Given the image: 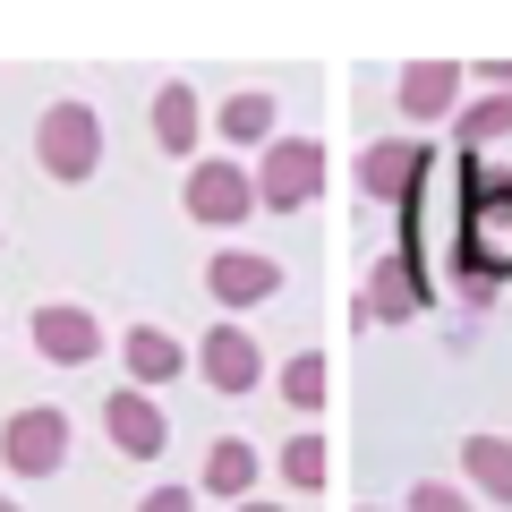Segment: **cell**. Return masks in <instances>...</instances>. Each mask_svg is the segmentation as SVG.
<instances>
[{
	"mask_svg": "<svg viewBox=\"0 0 512 512\" xmlns=\"http://www.w3.org/2000/svg\"><path fill=\"white\" fill-rule=\"evenodd\" d=\"M282 393H291L299 410H316V402H325V367H316V359H291V376H282Z\"/></svg>",
	"mask_w": 512,
	"mask_h": 512,
	"instance_id": "obj_17",
	"label": "cell"
},
{
	"mask_svg": "<svg viewBox=\"0 0 512 512\" xmlns=\"http://www.w3.org/2000/svg\"><path fill=\"white\" fill-rule=\"evenodd\" d=\"M282 470H291V487H316V478H325V453H316V436H299L291 453H282Z\"/></svg>",
	"mask_w": 512,
	"mask_h": 512,
	"instance_id": "obj_18",
	"label": "cell"
},
{
	"mask_svg": "<svg viewBox=\"0 0 512 512\" xmlns=\"http://www.w3.org/2000/svg\"><path fill=\"white\" fill-rule=\"evenodd\" d=\"M103 427H111V444L120 453H163V410L146 402V393H111V410H103Z\"/></svg>",
	"mask_w": 512,
	"mask_h": 512,
	"instance_id": "obj_7",
	"label": "cell"
},
{
	"mask_svg": "<svg viewBox=\"0 0 512 512\" xmlns=\"http://www.w3.org/2000/svg\"><path fill=\"white\" fill-rule=\"evenodd\" d=\"M35 146H43V163H52V180H86L94 171V111L86 103H52L43 128H35Z\"/></svg>",
	"mask_w": 512,
	"mask_h": 512,
	"instance_id": "obj_2",
	"label": "cell"
},
{
	"mask_svg": "<svg viewBox=\"0 0 512 512\" xmlns=\"http://www.w3.org/2000/svg\"><path fill=\"white\" fill-rule=\"evenodd\" d=\"M410 512H470V504H461L453 487H419V495H410Z\"/></svg>",
	"mask_w": 512,
	"mask_h": 512,
	"instance_id": "obj_20",
	"label": "cell"
},
{
	"mask_svg": "<svg viewBox=\"0 0 512 512\" xmlns=\"http://www.w3.org/2000/svg\"><path fill=\"white\" fill-rule=\"evenodd\" d=\"M0 453H9V470H26V478L60 470V453H69V419H60V410H18V419L0 427Z\"/></svg>",
	"mask_w": 512,
	"mask_h": 512,
	"instance_id": "obj_3",
	"label": "cell"
},
{
	"mask_svg": "<svg viewBox=\"0 0 512 512\" xmlns=\"http://www.w3.org/2000/svg\"><path fill=\"white\" fill-rule=\"evenodd\" d=\"M154 137H163L171 154L197 146V94H188V86H171V94H163V111H154Z\"/></svg>",
	"mask_w": 512,
	"mask_h": 512,
	"instance_id": "obj_13",
	"label": "cell"
},
{
	"mask_svg": "<svg viewBox=\"0 0 512 512\" xmlns=\"http://www.w3.org/2000/svg\"><path fill=\"white\" fill-rule=\"evenodd\" d=\"M205 376H214L222 393H248V384H256V342H248V333H231V325L205 333Z\"/></svg>",
	"mask_w": 512,
	"mask_h": 512,
	"instance_id": "obj_9",
	"label": "cell"
},
{
	"mask_svg": "<svg viewBox=\"0 0 512 512\" xmlns=\"http://www.w3.org/2000/svg\"><path fill=\"white\" fill-rule=\"evenodd\" d=\"M248 478H256V453H248V444H222V453L205 461V487H214V495H239Z\"/></svg>",
	"mask_w": 512,
	"mask_h": 512,
	"instance_id": "obj_15",
	"label": "cell"
},
{
	"mask_svg": "<svg viewBox=\"0 0 512 512\" xmlns=\"http://www.w3.org/2000/svg\"><path fill=\"white\" fill-rule=\"evenodd\" d=\"M461 470H470L495 504H512V444L504 436H470V444H461Z\"/></svg>",
	"mask_w": 512,
	"mask_h": 512,
	"instance_id": "obj_12",
	"label": "cell"
},
{
	"mask_svg": "<svg viewBox=\"0 0 512 512\" xmlns=\"http://www.w3.org/2000/svg\"><path fill=\"white\" fill-rule=\"evenodd\" d=\"M35 342L52 350V359H94V316L86 308H43L35 316Z\"/></svg>",
	"mask_w": 512,
	"mask_h": 512,
	"instance_id": "obj_10",
	"label": "cell"
},
{
	"mask_svg": "<svg viewBox=\"0 0 512 512\" xmlns=\"http://www.w3.org/2000/svg\"><path fill=\"white\" fill-rule=\"evenodd\" d=\"M248 205H256V180L239 163H197L188 171V214L197 222H239Z\"/></svg>",
	"mask_w": 512,
	"mask_h": 512,
	"instance_id": "obj_4",
	"label": "cell"
},
{
	"mask_svg": "<svg viewBox=\"0 0 512 512\" xmlns=\"http://www.w3.org/2000/svg\"><path fill=\"white\" fill-rule=\"evenodd\" d=\"M256 197H265V205H308L316 197V146H299V137H291V146H274V154H265Z\"/></svg>",
	"mask_w": 512,
	"mask_h": 512,
	"instance_id": "obj_6",
	"label": "cell"
},
{
	"mask_svg": "<svg viewBox=\"0 0 512 512\" xmlns=\"http://www.w3.org/2000/svg\"><path fill=\"white\" fill-rule=\"evenodd\" d=\"M453 86H461L453 60H427V69H410V77H402V111H410V120H436V111L453 103Z\"/></svg>",
	"mask_w": 512,
	"mask_h": 512,
	"instance_id": "obj_11",
	"label": "cell"
},
{
	"mask_svg": "<svg viewBox=\"0 0 512 512\" xmlns=\"http://www.w3.org/2000/svg\"><path fill=\"white\" fill-rule=\"evenodd\" d=\"M359 180H367V197H410V188L427 180V154L419 146H367Z\"/></svg>",
	"mask_w": 512,
	"mask_h": 512,
	"instance_id": "obj_8",
	"label": "cell"
},
{
	"mask_svg": "<svg viewBox=\"0 0 512 512\" xmlns=\"http://www.w3.org/2000/svg\"><path fill=\"white\" fill-rule=\"evenodd\" d=\"M265 128H274V103H265V94H239V103L222 111V137H239V146H256Z\"/></svg>",
	"mask_w": 512,
	"mask_h": 512,
	"instance_id": "obj_16",
	"label": "cell"
},
{
	"mask_svg": "<svg viewBox=\"0 0 512 512\" xmlns=\"http://www.w3.org/2000/svg\"><path fill=\"white\" fill-rule=\"evenodd\" d=\"M128 367H137L146 384L180 376V342H171V333H128Z\"/></svg>",
	"mask_w": 512,
	"mask_h": 512,
	"instance_id": "obj_14",
	"label": "cell"
},
{
	"mask_svg": "<svg viewBox=\"0 0 512 512\" xmlns=\"http://www.w3.org/2000/svg\"><path fill=\"white\" fill-rule=\"evenodd\" d=\"M504 128H512V94H495V103L470 111V128H461V137H504Z\"/></svg>",
	"mask_w": 512,
	"mask_h": 512,
	"instance_id": "obj_19",
	"label": "cell"
},
{
	"mask_svg": "<svg viewBox=\"0 0 512 512\" xmlns=\"http://www.w3.org/2000/svg\"><path fill=\"white\" fill-rule=\"evenodd\" d=\"M205 282H214V299H222V308H248V299H274L282 291V265H274V256H214V274H205Z\"/></svg>",
	"mask_w": 512,
	"mask_h": 512,
	"instance_id": "obj_5",
	"label": "cell"
},
{
	"mask_svg": "<svg viewBox=\"0 0 512 512\" xmlns=\"http://www.w3.org/2000/svg\"><path fill=\"white\" fill-rule=\"evenodd\" d=\"M461 265H470L478 282L512 274V180L461 188Z\"/></svg>",
	"mask_w": 512,
	"mask_h": 512,
	"instance_id": "obj_1",
	"label": "cell"
},
{
	"mask_svg": "<svg viewBox=\"0 0 512 512\" xmlns=\"http://www.w3.org/2000/svg\"><path fill=\"white\" fill-rule=\"evenodd\" d=\"M137 512H188V495H180V487H163V495H146Z\"/></svg>",
	"mask_w": 512,
	"mask_h": 512,
	"instance_id": "obj_21",
	"label": "cell"
},
{
	"mask_svg": "<svg viewBox=\"0 0 512 512\" xmlns=\"http://www.w3.org/2000/svg\"><path fill=\"white\" fill-rule=\"evenodd\" d=\"M0 512H18V504H9V495H0Z\"/></svg>",
	"mask_w": 512,
	"mask_h": 512,
	"instance_id": "obj_22",
	"label": "cell"
},
{
	"mask_svg": "<svg viewBox=\"0 0 512 512\" xmlns=\"http://www.w3.org/2000/svg\"><path fill=\"white\" fill-rule=\"evenodd\" d=\"M248 512H265V504H248Z\"/></svg>",
	"mask_w": 512,
	"mask_h": 512,
	"instance_id": "obj_23",
	"label": "cell"
}]
</instances>
